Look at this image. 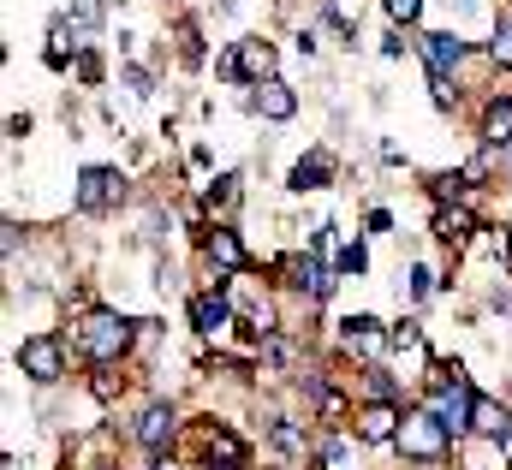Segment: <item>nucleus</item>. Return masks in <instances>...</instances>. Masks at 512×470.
Instances as JSON below:
<instances>
[{
  "mask_svg": "<svg viewBox=\"0 0 512 470\" xmlns=\"http://www.w3.org/2000/svg\"><path fill=\"white\" fill-rule=\"evenodd\" d=\"M78 346H84V357H96V363H114V357H126V346H131V322L114 316V310H90V316L78 322Z\"/></svg>",
  "mask_w": 512,
  "mask_h": 470,
  "instance_id": "1",
  "label": "nucleus"
},
{
  "mask_svg": "<svg viewBox=\"0 0 512 470\" xmlns=\"http://www.w3.org/2000/svg\"><path fill=\"white\" fill-rule=\"evenodd\" d=\"M447 423L435 417V411H411L405 417V429H399V447L411 453V459H447Z\"/></svg>",
  "mask_w": 512,
  "mask_h": 470,
  "instance_id": "2",
  "label": "nucleus"
},
{
  "mask_svg": "<svg viewBox=\"0 0 512 470\" xmlns=\"http://www.w3.org/2000/svg\"><path fill=\"white\" fill-rule=\"evenodd\" d=\"M18 369H24L30 381H42V387H48V381H60V375H66V346H60L54 334H36V340H24V346H18Z\"/></svg>",
  "mask_w": 512,
  "mask_h": 470,
  "instance_id": "3",
  "label": "nucleus"
},
{
  "mask_svg": "<svg viewBox=\"0 0 512 470\" xmlns=\"http://www.w3.org/2000/svg\"><path fill=\"white\" fill-rule=\"evenodd\" d=\"M126 197V179L114 173V167H84V179H78V209L84 215H102V209H114Z\"/></svg>",
  "mask_w": 512,
  "mask_h": 470,
  "instance_id": "4",
  "label": "nucleus"
},
{
  "mask_svg": "<svg viewBox=\"0 0 512 470\" xmlns=\"http://www.w3.org/2000/svg\"><path fill=\"white\" fill-rule=\"evenodd\" d=\"M221 78H251L256 90L274 84V48H268V42H239V48L221 60Z\"/></svg>",
  "mask_w": 512,
  "mask_h": 470,
  "instance_id": "5",
  "label": "nucleus"
},
{
  "mask_svg": "<svg viewBox=\"0 0 512 470\" xmlns=\"http://www.w3.org/2000/svg\"><path fill=\"white\" fill-rule=\"evenodd\" d=\"M399 429H405V417H399V405H387V399H376V405L358 411V435H364V441H399Z\"/></svg>",
  "mask_w": 512,
  "mask_h": 470,
  "instance_id": "6",
  "label": "nucleus"
},
{
  "mask_svg": "<svg viewBox=\"0 0 512 470\" xmlns=\"http://www.w3.org/2000/svg\"><path fill=\"white\" fill-rule=\"evenodd\" d=\"M423 60H429V72H435V78H447V72L465 60V42H459L453 30H435V36H423Z\"/></svg>",
  "mask_w": 512,
  "mask_h": 470,
  "instance_id": "7",
  "label": "nucleus"
},
{
  "mask_svg": "<svg viewBox=\"0 0 512 470\" xmlns=\"http://www.w3.org/2000/svg\"><path fill=\"white\" fill-rule=\"evenodd\" d=\"M280 268H286V274H292V286H304L310 298H328V292H334V274H328L322 262H310V256H286Z\"/></svg>",
  "mask_w": 512,
  "mask_h": 470,
  "instance_id": "8",
  "label": "nucleus"
},
{
  "mask_svg": "<svg viewBox=\"0 0 512 470\" xmlns=\"http://www.w3.org/2000/svg\"><path fill=\"white\" fill-rule=\"evenodd\" d=\"M137 441H143L149 453H161V447L173 441V405H149V411L137 417Z\"/></svg>",
  "mask_w": 512,
  "mask_h": 470,
  "instance_id": "9",
  "label": "nucleus"
},
{
  "mask_svg": "<svg viewBox=\"0 0 512 470\" xmlns=\"http://www.w3.org/2000/svg\"><path fill=\"white\" fill-rule=\"evenodd\" d=\"M471 429H477V435H495V441H512L507 405H495V399H483V393H477V405H471Z\"/></svg>",
  "mask_w": 512,
  "mask_h": 470,
  "instance_id": "10",
  "label": "nucleus"
},
{
  "mask_svg": "<svg viewBox=\"0 0 512 470\" xmlns=\"http://www.w3.org/2000/svg\"><path fill=\"white\" fill-rule=\"evenodd\" d=\"M209 262H215L221 274H239V268H245V244H239V233L215 227V233H209Z\"/></svg>",
  "mask_w": 512,
  "mask_h": 470,
  "instance_id": "11",
  "label": "nucleus"
},
{
  "mask_svg": "<svg viewBox=\"0 0 512 470\" xmlns=\"http://www.w3.org/2000/svg\"><path fill=\"white\" fill-rule=\"evenodd\" d=\"M256 114H262V119H292V114H298V96L274 78V84H262V90H256Z\"/></svg>",
  "mask_w": 512,
  "mask_h": 470,
  "instance_id": "12",
  "label": "nucleus"
},
{
  "mask_svg": "<svg viewBox=\"0 0 512 470\" xmlns=\"http://www.w3.org/2000/svg\"><path fill=\"white\" fill-rule=\"evenodd\" d=\"M203 453H209V459H221L215 470H233L239 459H245V441H239V435H227V429H203Z\"/></svg>",
  "mask_w": 512,
  "mask_h": 470,
  "instance_id": "13",
  "label": "nucleus"
},
{
  "mask_svg": "<svg viewBox=\"0 0 512 470\" xmlns=\"http://www.w3.org/2000/svg\"><path fill=\"white\" fill-rule=\"evenodd\" d=\"M328 173H334V161H328V149H316L292 167V191H316V185H328Z\"/></svg>",
  "mask_w": 512,
  "mask_h": 470,
  "instance_id": "14",
  "label": "nucleus"
},
{
  "mask_svg": "<svg viewBox=\"0 0 512 470\" xmlns=\"http://www.w3.org/2000/svg\"><path fill=\"white\" fill-rule=\"evenodd\" d=\"M191 322H197L203 334H221V328L233 322V310H227V298H209V292H203V298H191Z\"/></svg>",
  "mask_w": 512,
  "mask_h": 470,
  "instance_id": "15",
  "label": "nucleus"
},
{
  "mask_svg": "<svg viewBox=\"0 0 512 470\" xmlns=\"http://www.w3.org/2000/svg\"><path fill=\"white\" fill-rule=\"evenodd\" d=\"M483 143H489V149H512V102H489V114H483Z\"/></svg>",
  "mask_w": 512,
  "mask_h": 470,
  "instance_id": "16",
  "label": "nucleus"
},
{
  "mask_svg": "<svg viewBox=\"0 0 512 470\" xmlns=\"http://www.w3.org/2000/svg\"><path fill=\"white\" fill-rule=\"evenodd\" d=\"M382 340H387V334H382V322H376V316H346V346H352V352H376Z\"/></svg>",
  "mask_w": 512,
  "mask_h": 470,
  "instance_id": "17",
  "label": "nucleus"
},
{
  "mask_svg": "<svg viewBox=\"0 0 512 470\" xmlns=\"http://www.w3.org/2000/svg\"><path fill=\"white\" fill-rule=\"evenodd\" d=\"M471 227H477V221H471V209H441V215H435V233L447 238V244H459Z\"/></svg>",
  "mask_w": 512,
  "mask_h": 470,
  "instance_id": "18",
  "label": "nucleus"
},
{
  "mask_svg": "<svg viewBox=\"0 0 512 470\" xmlns=\"http://www.w3.org/2000/svg\"><path fill=\"white\" fill-rule=\"evenodd\" d=\"M209 209H221V215H233V209H239V179H233V173H227V179H215Z\"/></svg>",
  "mask_w": 512,
  "mask_h": 470,
  "instance_id": "19",
  "label": "nucleus"
},
{
  "mask_svg": "<svg viewBox=\"0 0 512 470\" xmlns=\"http://www.w3.org/2000/svg\"><path fill=\"white\" fill-rule=\"evenodd\" d=\"M489 54H495L501 66H512V18H501V24H495V42H489Z\"/></svg>",
  "mask_w": 512,
  "mask_h": 470,
  "instance_id": "20",
  "label": "nucleus"
},
{
  "mask_svg": "<svg viewBox=\"0 0 512 470\" xmlns=\"http://www.w3.org/2000/svg\"><path fill=\"white\" fill-rule=\"evenodd\" d=\"M364 268H370V250L364 244H346L340 250V274H364Z\"/></svg>",
  "mask_w": 512,
  "mask_h": 470,
  "instance_id": "21",
  "label": "nucleus"
},
{
  "mask_svg": "<svg viewBox=\"0 0 512 470\" xmlns=\"http://www.w3.org/2000/svg\"><path fill=\"white\" fill-rule=\"evenodd\" d=\"M387 340H393L399 352H417V346H423V334H417V322H405V328H393Z\"/></svg>",
  "mask_w": 512,
  "mask_h": 470,
  "instance_id": "22",
  "label": "nucleus"
},
{
  "mask_svg": "<svg viewBox=\"0 0 512 470\" xmlns=\"http://www.w3.org/2000/svg\"><path fill=\"white\" fill-rule=\"evenodd\" d=\"M387 12H393V18H399V24H411V18H417V12H423V0H387Z\"/></svg>",
  "mask_w": 512,
  "mask_h": 470,
  "instance_id": "23",
  "label": "nucleus"
},
{
  "mask_svg": "<svg viewBox=\"0 0 512 470\" xmlns=\"http://www.w3.org/2000/svg\"><path fill=\"white\" fill-rule=\"evenodd\" d=\"M411 292L429 298V292H435V274H429V268H411Z\"/></svg>",
  "mask_w": 512,
  "mask_h": 470,
  "instance_id": "24",
  "label": "nucleus"
},
{
  "mask_svg": "<svg viewBox=\"0 0 512 470\" xmlns=\"http://www.w3.org/2000/svg\"><path fill=\"white\" fill-rule=\"evenodd\" d=\"M72 18H78V24H84V30H90V24H96V18H102V6H96V0H78V12H72Z\"/></svg>",
  "mask_w": 512,
  "mask_h": 470,
  "instance_id": "25",
  "label": "nucleus"
},
{
  "mask_svg": "<svg viewBox=\"0 0 512 470\" xmlns=\"http://www.w3.org/2000/svg\"><path fill=\"white\" fill-rule=\"evenodd\" d=\"M78 78H84V84H96V78H102V60H96V54H84V60H78Z\"/></svg>",
  "mask_w": 512,
  "mask_h": 470,
  "instance_id": "26",
  "label": "nucleus"
},
{
  "mask_svg": "<svg viewBox=\"0 0 512 470\" xmlns=\"http://www.w3.org/2000/svg\"><path fill=\"white\" fill-rule=\"evenodd\" d=\"M0 250H6V256H18V221H6V227H0Z\"/></svg>",
  "mask_w": 512,
  "mask_h": 470,
  "instance_id": "27",
  "label": "nucleus"
}]
</instances>
